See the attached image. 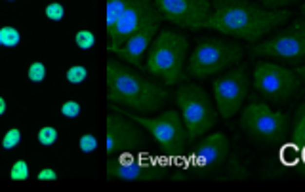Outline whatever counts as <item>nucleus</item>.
I'll use <instances>...</instances> for the list:
<instances>
[{"label": "nucleus", "instance_id": "obj_10", "mask_svg": "<svg viewBox=\"0 0 305 192\" xmlns=\"http://www.w3.org/2000/svg\"><path fill=\"white\" fill-rule=\"evenodd\" d=\"M168 170L164 160L133 152L113 154L107 162V177L120 181H158L168 175Z\"/></svg>", "mask_w": 305, "mask_h": 192}, {"label": "nucleus", "instance_id": "obj_6", "mask_svg": "<svg viewBox=\"0 0 305 192\" xmlns=\"http://www.w3.org/2000/svg\"><path fill=\"white\" fill-rule=\"evenodd\" d=\"M109 105L116 112L128 116L135 124H139L141 128L147 129L168 158L174 160V158H181L183 156L185 147H187L189 141H187V131H185V126H183V120H181L177 110L170 108V110H164L162 114H158L154 118H145V116L133 114L128 108H120L116 105H113V103H109Z\"/></svg>", "mask_w": 305, "mask_h": 192}, {"label": "nucleus", "instance_id": "obj_9", "mask_svg": "<svg viewBox=\"0 0 305 192\" xmlns=\"http://www.w3.org/2000/svg\"><path fill=\"white\" fill-rule=\"evenodd\" d=\"M254 87L265 99L283 103L300 91L302 80L292 69L271 61H260L254 69Z\"/></svg>", "mask_w": 305, "mask_h": 192}, {"label": "nucleus", "instance_id": "obj_17", "mask_svg": "<svg viewBox=\"0 0 305 192\" xmlns=\"http://www.w3.org/2000/svg\"><path fill=\"white\" fill-rule=\"evenodd\" d=\"M288 150L294 156V168H296V171L305 175V101L296 110Z\"/></svg>", "mask_w": 305, "mask_h": 192}, {"label": "nucleus", "instance_id": "obj_29", "mask_svg": "<svg viewBox=\"0 0 305 192\" xmlns=\"http://www.w3.org/2000/svg\"><path fill=\"white\" fill-rule=\"evenodd\" d=\"M61 114L67 116V118H76L80 114V105L76 101H65L61 105Z\"/></svg>", "mask_w": 305, "mask_h": 192}, {"label": "nucleus", "instance_id": "obj_2", "mask_svg": "<svg viewBox=\"0 0 305 192\" xmlns=\"http://www.w3.org/2000/svg\"><path fill=\"white\" fill-rule=\"evenodd\" d=\"M168 99L166 87L145 78L132 65L107 61V101L135 112H156Z\"/></svg>", "mask_w": 305, "mask_h": 192}, {"label": "nucleus", "instance_id": "obj_23", "mask_svg": "<svg viewBox=\"0 0 305 192\" xmlns=\"http://www.w3.org/2000/svg\"><path fill=\"white\" fill-rule=\"evenodd\" d=\"M57 141V129L52 128V126H44L38 131V143L44 145V147H50Z\"/></svg>", "mask_w": 305, "mask_h": 192}, {"label": "nucleus", "instance_id": "obj_24", "mask_svg": "<svg viewBox=\"0 0 305 192\" xmlns=\"http://www.w3.org/2000/svg\"><path fill=\"white\" fill-rule=\"evenodd\" d=\"M27 76H29V80H31V82H37V84H40L44 78H46V67H44L40 61H35V63H31L29 70H27Z\"/></svg>", "mask_w": 305, "mask_h": 192}, {"label": "nucleus", "instance_id": "obj_11", "mask_svg": "<svg viewBox=\"0 0 305 192\" xmlns=\"http://www.w3.org/2000/svg\"><path fill=\"white\" fill-rule=\"evenodd\" d=\"M248 89H250V78H248L246 65H239L223 72L218 78H214L212 91H214L216 107L225 120L233 118L242 108L244 99L248 97Z\"/></svg>", "mask_w": 305, "mask_h": 192}, {"label": "nucleus", "instance_id": "obj_12", "mask_svg": "<svg viewBox=\"0 0 305 192\" xmlns=\"http://www.w3.org/2000/svg\"><path fill=\"white\" fill-rule=\"evenodd\" d=\"M229 139L225 133H212L204 137L187 158L185 170L193 171L196 177H206L221 170L229 158Z\"/></svg>", "mask_w": 305, "mask_h": 192}, {"label": "nucleus", "instance_id": "obj_22", "mask_svg": "<svg viewBox=\"0 0 305 192\" xmlns=\"http://www.w3.org/2000/svg\"><path fill=\"white\" fill-rule=\"evenodd\" d=\"M19 143H21V131H19L18 128L8 129V131L4 133V137H2V147H4L6 150L18 147Z\"/></svg>", "mask_w": 305, "mask_h": 192}, {"label": "nucleus", "instance_id": "obj_35", "mask_svg": "<svg viewBox=\"0 0 305 192\" xmlns=\"http://www.w3.org/2000/svg\"><path fill=\"white\" fill-rule=\"evenodd\" d=\"M8 2H16V0H8Z\"/></svg>", "mask_w": 305, "mask_h": 192}, {"label": "nucleus", "instance_id": "obj_30", "mask_svg": "<svg viewBox=\"0 0 305 192\" xmlns=\"http://www.w3.org/2000/svg\"><path fill=\"white\" fill-rule=\"evenodd\" d=\"M56 179H57V173L52 168H44L38 171V181H56Z\"/></svg>", "mask_w": 305, "mask_h": 192}, {"label": "nucleus", "instance_id": "obj_21", "mask_svg": "<svg viewBox=\"0 0 305 192\" xmlns=\"http://www.w3.org/2000/svg\"><path fill=\"white\" fill-rule=\"evenodd\" d=\"M10 179L12 181H27L29 179V166L25 160H18L12 170H10Z\"/></svg>", "mask_w": 305, "mask_h": 192}, {"label": "nucleus", "instance_id": "obj_14", "mask_svg": "<svg viewBox=\"0 0 305 192\" xmlns=\"http://www.w3.org/2000/svg\"><path fill=\"white\" fill-rule=\"evenodd\" d=\"M160 14L154 8L152 0H132L126 6V10L122 12V16L118 17V21L114 23V27L111 29L109 48H118L130 38L135 31H139L143 25L147 23H160Z\"/></svg>", "mask_w": 305, "mask_h": 192}, {"label": "nucleus", "instance_id": "obj_26", "mask_svg": "<svg viewBox=\"0 0 305 192\" xmlns=\"http://www.w3.org/2000/svg\"><path fill=\"white\" fill-rule=\"evenodd\" d=\"M75 42L80 50H90L94 44H95V36L90 33V31H78L75 35Z\"/></svg>", "mask_w": 305, "mask_h": 192}, {"label": "nucleus", "instance_id": "obj_3", "mask_svg": "<svg viewBox=\"0 0 305 192\" xmlns=\"http://www.w3.org/2000/svg\"><path fill=\"white\" fill-rule=\"evenodd\" d=\"M189 42L183 35L174 31H158L149 44L147 50V63L143 70L151 76L162 80L166 86H175L187 78L185 61H187Z\"/></svg>", "mask_w": 305, "mask_h": 192}, {"label": "nucleus", "instance_id": "obj_27", "mask_svg": "<svg viewBox=\"0 0 305 192\" xmlns=\"http://www.w3.org/2000/svg\"><path fill=\"white\" fill-rule=\"evenodd\" d=\"M78 147H80V150L84 154H90V152H94V150L97 149V139L92 133H84L80 137V141H78Z\"/></svg>", "mask_w": 305, "mask_h": 192}, {"label": "nucleus", "instance_id": "obj_8", "mask_svg": "<svg viewBox=\"0 0 305 192\" xmlns=\"http://www.w3.org/2000/svg\"><path fill=\"white\" fill-rule=\"evenodd\" d=\"M250 55L271 57L283 63H300L305 59V17L294 19L288 27L275 33V36L252 46Z\"/></svg>", "mask_w": 305, "mask_h": 192}, {"label": "nucleus", "instance_id": "obj_4", "mask_svg": "<svg viewBox=\"0 0 305 192\" xmlns=\"http://www.w3.org/2000/svg\"><path fill=\"white\" fill-rule=\"evenodd\" d=\"M244 55L242 46L221 38H200L185 61L187 78H208L237 65Z\"/></svg>", "mask_w": 305, "mask_h": 192}, {"label": "nucleus", "instance_id": "obj_13", "mask_svg": "<svg viewBox=\"0 0 305 192\" xmlns=\"http://www.w3.org/2000/svg\"><path fill=\"white\" fill-rule=\"evenodd\" d=\"M162 21H170L189 31H198L210 17V0H152Z\"/></svg>", "mask_w": 305, "mask_h": 192}, {"label": "nucleus", "instance_id": "obj_32", "mask_svg": "<svg viewBox=\"0 0 305 192\" xmlns=\"http://www.w3.org/2000/svg\"><path fill=\"white\" fill-rule=\"evenodd\" d=\"M4 112H6V101H4L2 97H0V116H2Z\"/></svg>", "mask_w": 305, "mask_h": 192}, {"label": "nucleus", "instance_id": "obj_20", "mask_svg": "<svg viewBox=\"0 0 305 192\" xmlns=\"http://www.w3.org/2000/svg\"><path fill=\"white\" fill-rule=\"evenodd\" d=\"M86 76L88 70L86 67H82V65H73L67 70V82H71V84H82L86 80Z\"/></svg>", "mask_w": 305, "mask_h": 192}, {"label": "nucleus", "instance_id": "obj_31", "mask_svg": "<svg viewBox=\"0 0 305 192\" xmlns=\"http://www.w3.org/2000/svg\"><path fill=\"white\" fill-rule=\"evenodd\" d=\"M294 70H296V74L300 76V80H302V84L305 86V63H304V65H300V67H296Z\"/></svg>", "mask_w": 305, "mask_h": 192}, {"label": "nucleus", "instance_id": "obj_34", "mask_svg": "<svg viewBox=\"0 0 305 192\" xmlns=\"http://www.w3.org/2000/svg\"><path fill=\"white\" fill-rule=\"evenodd\" d=\"M0 46H2V35H0Z\"/></svg>", "mask_w": 305, "mask_h": 192}, {"label": "nucleus", "instance_id": "obj_7", "mask_svg": "<svg viewBox=\"0 0 305 192\" xmlns=\"http://www.w3.org/2000/svg\"><path fill=\"white\" fill-rule=\"evenodd\" d=\"M240 128L254 141L277 145L288 135L290 120L281 110H273L265 103H250L240 114Z\"/></svg>", "mask_w": 305, "mask_h": 192}, {"label": "nucleus", "instance_id": "obj_25", "mask_svg": "<svg viewBox=\"0 0 305 192\" xmlns=\"http://www.w3.org/2000/svg\"><path fill=\"white\" fill-rule=\"evenodd\" d=\"M44 16H46L50 21H61L63 16H65V8H63L61 4H57V2H52V4L46 6Z\"/></svg>", "mask_w": 305, "mask_h": 192}, {"label": "nucleus", "instance_id": "obj_33", "mask_svg": "<svg viewBox=\"0 0 305 192\" xmlns=\"http://www.w3.org/2000/svg\"><path fill=\"white\" fill-rule=\"evenodd\" d=\"M302 16H305V2L302 4Z\"/></svg>", "mask_w": 305, "mask_h": 192}, {"label": "nucleus", "instance_id": "obj_16", "mask_svg": "<svg viewBox=\"0 0 305 192\" xmlns=\"http://www.w3.org/2000/svg\"><path fill=\"white\" fill-rule=\"evenodd\" d=\"M160 23H147L139 31H135L130 38L118 48H107L111 53H116L120 61H126L135 69H143V55L149 50V44L152 42L154 35L158 33Z\"/></svg>", "mask_w": 305, "mask_h": 192}, {"label": "nucleus", "instance_id": "obj_1", "mask_svg": "<svg viewBox=\"0 0 305 192\" xmlns=\"http://www.w3.org/2000/svg\"><path fill=\"white\" fill-rule=\"evenodd\" d=\"M290 17L292 12L288 8L267 10L252 0H212L210 17L200 29L218 31L246 42H258L262 36L290 21Z\"/></svg>", "mask_w": 305, "mask_h": 192}, {"label": "nucleus", "instance_id": "obj_28", "mask_svg": "<svg viewBox=\"0 0 305 192\" xmlns=\"http://www.w3.org/2000/svg\"><path fill=\"white\" fill-rule=\"evenodd\" d=\"M260 2H262L263 8H267V10H283V8L298 4L300 0H260Z\"/></svg>", "mask_w": 305, "mask_h": 192}, {"label": "nucleus", "instance_id": "obj_5", "mask_svg": "<svg viewBox=\"0 0 305 192\" xmlns=\"http://www.w3.org/2000/svg\"><path fill=\"white\" fill-rule=\"evenodd\" d=\"M175 105L187 131V141L193 143L218 124V110L208 91L196 84H183L177 87Z\"/></svg>", "mask_w": 305, "mask_h": 192}, {"label": "nucleus", "instance_id": "obj_15", "mask_svg": "<svg viewBox=\"0 0 305 192\" xmlns=\"http://www.w3.org/2000/svg\"><path fill=\"white\" fill-rule=\"evenodd\" d=\"M145 143V133L139 124H135L128 116L116 112L107 116V154L133 152L141 149Z\"/></svg>", "mask_w": 305, "mask_h": 192}, {"label": "nucleus", "instance_id": "obj_19", "mask_svg": "<svg viewBox=\"0 0 305 192\" xmlns=\"http://www.w3.org/2000/svg\"><path fill=\"white\" fill-rule=\"evenodd\" d=\"M0 35H2V46H6V48H16L21 40L19 31L14 29V27H2Z\"/></svg>", "mask_w": 305, "mask_h": 192}, {"label": "nucleus", "instance_id": "obj_18", "mask_svg": "<svg viewBox=\"0 0 305 192\" xmlns=\"http://www.w3.org/2000/svg\"><path fill=\"white\" fill-rule=\"evenodd\" d=\"M130 2L132 0H107V33L114 27V23L118 21Z\"/></svg>", "mask_w": 305, "mask_h": 192}]
</instances>
